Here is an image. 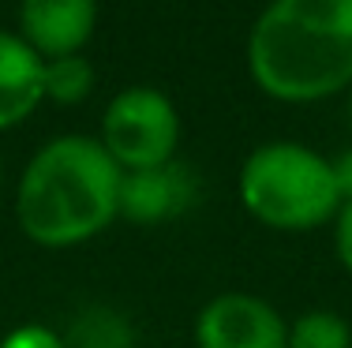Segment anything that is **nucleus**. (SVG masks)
Wrapping results in <instances>:
<instances>
[{"label": "nucleus", "mask_w": 352, "mask_h": 348, "mask_svg": "<svg viewBox=\"0 0 352 348\" xmlns=\"http://www.w3.org/2000/svg\"><path fill=\"white\" fill-rule=\"evenodd\" d=\"M349 120H352V86H349Z\"/></svg>", "instance_id": "2eb2a0df"}, {"label": "nucleus", "mask_w": 352, "mask_h": 348, "mask_svg": "<svg viewBox=\"0 0 352 348\" xmlns=\"http://www.w3.org/2000/svg\"><path fill=\"white\" fill-rule=\"evenodd\" d=\"M98 143L120 172L162 169L180 146V113L157 86H128L105 105Z\"/></svg>", "instance_id": "20e7f679"}, {"label": "nucleus", "mask_w": 352, "mask_h": 348, "mask_svg": "<svg viewBox=\"0 0 352 348\" xmlns=\"http://www.w3.org/2000/svg\"><path fill=\"white\" fill-rule=\"evenodd\" d=\"M330 169H333V184H338L341 206L352 202V146H349V150H341L338 157H330Z\"/></svg>", "instance_id": "4468645a"}, {"label": "nucleus", "mask_w": 352, "mask_h": 348, "mask_svg": "<svg viewBox=\"0 0 352 348\" xmlns=\"http://www.w3.org/2000/svg\"><path fill=\"white\" fill-rule=\"evenodd\" d=\"M248 76L274 102L311 105L352 86V0H270L251 23Z\"/></svg>", "instance_id": "f257e3e1"}, {"label": "nucleus", "mask_w": 352, "mask_h": 348, "mask_svg": "<svg viewBox=\"0 0 352 348\" xmlns=\"http://www.w3.org/2000/svg\"><path fill=\"white\" fill-rule=\"evenodd\" d=\"M0 192H4V176H0Z\"/></svg>", "instance_id": "dca6fc26"}, {"label": "nucleus", "mask_w": 352, "mask_h": 348, "mask_svg": "<svg viewBox=\"0 0 352 348\" xmlns=\"http://www.w3.org/2000/svg\"><path fill=\"white\" fill-rule=\"evenodd\" d=\"M195 348H289V322L251 292H221L195 314Z\"/></svg>", "instance_id": "39448f33"}, {"label": "nucleus", "mask_w": 352, "mask_h": 348, "mask_svg": "<svg viewBox=\"0 0 352 348\" xmlns=\"http://www.w3.org/2000/svg\"><path fill=\"white\" fill-rule=\"evenodd\" d=\"M333 247H338L341 266L352 273V202H345L333 218Z\"/></svg>", "instance_id": "ddd939ff"}, {"label": "nucleus", "mask_w": 352, "mask_h": 348, "mask_svg": "<svg viewBox=\"0 0 352 348\" xmlns=\"http://www.w3.org/2000/svg\"><path fill=\"white\" fill-rule=\"evenodd\" d=\"M0 348H68V345H64L49 326L27 322V326H15L12 334L0 337Z\"/></svg>", "instance_id": "f8f14e48"}, {"label": "nucleus", "mask_w": 352, "mask_h": 348, "mask_svg": "<svg viewBox=\"0 0 352 348\" xmlns=\"http://www.w3.org/2000/svg\"><path fill=\"white\" fill-rule=\"evenodd\" d=\"M98 27V0H19V34L41 60L87 53Z\"/></svg>", "instance_id": "423d86ee"}, {"label": "nucleus", "mask_w": 352, "mask_h": 348, "mask_svg": "<svg viewBox=\"0 0 352 348\" xmlns=\"http://www.w3.org/2000/svg\"><path fill=\"white\" fill-rule=\"evenodd\" d=\"M45 102V60L15 30H0V131L27 124Z\"/></svg>", "instance_id": "0eeeda50"}, {"label": "nucleus", "mask_w": 352, "mask_h": 348, "mask_svg": "<svg viewBox=\"0 0 352 348\" xmlns=\"http://www.w3.org/2000/svg\"><path fill=\"white\" fill-rule=\"evenodd\" d=\"M236 195L251 218L274 232L322 229L341 210L330 157L289 139L263 143L244 157Z\"/></svg>", "instance_id": "7ed1b4c3"}, {"label": "nucleus", "mask_w": 352, "mask_h": 348, "mask_svg": "<svg viewBox=\"0 0 352 348\" xmlns=\"http://www.w3.org/2000/svg\"><path fill=\"white\" fill-rule=\"evenodd\" d=\"M0 337H4V334H0Z\"/></svg>", "instance_id": "f3484780"}, {"label": "nucleus", "mask_w": 352, "mask_h": 348, "mask_svg": "<svg viewBox=\"0 0 352 348\" xmlns=\"http://www.w3.org/2000/svg\"><path fill=\"white\" fill-rule=\"evenodd\" d=\"M191 176L184 165H162L120 176V218L131 225H165L188 206Z\"/></svg>", "instance_id": "6e6552de"}, {"label": "nucleus", "mask_w": 352, "mask_h": 348, "mask_svg": "<svg viewBox=\"0 0 352 348\" xmlns=\"http://www.w3.org/2000/svg\"><path fill=\"white\" fill-rule=\"evenodd\" d=\"M68 348H131V334L124 326V318L109 314L105 308H94L75 322Z\"/></svg>", "instance_id": "9b49d317"}, {"label": "nucleus", "mask_w": 352, "mask_h": 348, "mask_svg": "<svg viewBox=\"0 0 352 348\" xmlns=\"http://www.w3.org/2000/svg\"><path fill=\"white\" fill-rule=\"evenodd\" d=\"M289 348H352V326L338 311H304L289 322Z\"/></svg>", "instance_id": "9d476101"}, {"label": "nucleus", "mask_w": 352, "mask_h": 348, "mask_svg": "<svg viewBox=\"0 0 352 348\" xmlns=\"http://www.w3.org/2000/svg\"><path fill=\"white\" fill-rule=\"evenodd\" d=\"M120 176L98 139H49L27 161L15 187V221L23 236L49 251L102 236L120 218Z\"/></svg>", "instance_id": "f03ea898"}, {"label": "nucleus", "mask_w": 352, "mask_h": 348, "mask_svg": "<svg viewBox=\"0 0 352 348\" xmlns=\"http://www.w3.org/2000/svg\"><path fill=\"white\" fill-rule=\"evenodd\" d=\"M90 94H94V64L87 60V53L45 60V102L79 105Z\"/></svg>", "instance_id": "1a4fd4ad"}]
</instances>
